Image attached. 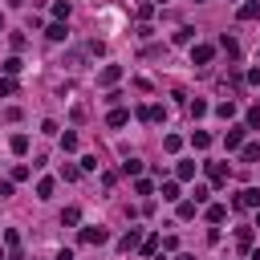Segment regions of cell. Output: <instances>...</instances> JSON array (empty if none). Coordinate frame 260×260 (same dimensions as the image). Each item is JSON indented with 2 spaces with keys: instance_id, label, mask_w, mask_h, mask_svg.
I'll return each mask as SVG.
<instances>
[{
  "instance_id": "6da1fadb",
  "label": "cell",
  "mask_w": 260,
  "mask_h": 260,
  "mask_svg": "<svg viewBox=\"0 0 260 260\" xmlns=\"http://www.w3.org/2000/svg\"><path fill=\"white\" fill-rule=\"evenodd\" d=\"M236 208H260V191L256 187H244L240 195H236Z\"/></svg>"
},
{
  "instance_id": "7a4b0ae2",
  "label": "cell",
  "mask_w": 260,
  "mask_h": 260,
  "mask_svg": "<svg viewBox=\"0 0 260 260\" xmlns=\"http://www.w3.org/2000/svg\"><path fill=\"white\" fill-rule=\"evenodd\" d=\"M110 232L106 228H82V244H106Z\"/></svg>"
},
{
  "instance_id": "3957f363",
  "label": "cell",
  "mask_w": 260,
  "mask_h": 260,
  "mask_svg": "<svg viewBox=\"0 0 260 260\" xmlns=\"http://www.w3.org/2000/svg\"><path fill=\"white\" fill-rule=\"evenodd\" d=\"M211 57H216V49H211V45H195V49H191V61H195V65H208Z\"/></svg>"
},
{
  "instance_id": "277c9868",
  "label": "cell",
  "mask_w": 260,
  "mask_h": 260,
  "mask_svg": "<svg viewBox=\"0 0 260 260\" xmlns=\"http://www.w3.org/2000/svg\"><path fill=\"white\" fill-rule=\"evenodd\" d=\"M139 118H142V122H163V118H167V110H163V106H142V110H139Z\"/></svg>"
},
{
  "instance_id": "5b68a950",
  "label": "cell",
  "mask_w": 260,
  "mask_h": 260,
  "mask_svg": "<svg viewBox=\"0 0 260 260\" xmlns=\"http://www.w3.org/2000/svg\"><path fill=\"white\" fill-rule=\"evenodd\" d=\"M118 77H122V69H118V65H106V69H102V77H98V82H102V86H114Z\"/></svg>"
},
{
  "instance_id": "8992f818",
  "label": "cell",
  "mask_w": 260,
  "mask_h": 260,
  "mask_svg": "<svg viewBox=\"0 0 260 260\" xmlns=\"http://www.w3.org/2000/svg\"><path fill=\"white\" fill-rule=\"evenodd\" d=\"M256 17H260V4H256V0L240 4V20H256Z\"/></svg>"
},
{
  "instance_id": "52a82bcc",
  "label": "cell",
  "mask_w": 260,
  "mask_h": 260,
  "mask_svg": "<svg viewBox=\"0 0 260 260\" xmlns=\"http://www.w3.org/2000/svg\"><path fill=\"white\" fill-rule=\"evenodd\" d=\"M139 240H142V232H139V228H130L126 236H122V252H130V248L139 244Z\"/></svg>"
},
{
  "instance_id": "ba28073f",
  "label": "cell",
  "mask_w": 260,
  "mask_h": 260,
  "mask_svg": "<svg viewBox=\"0 0 260 260\" xmlns=\"http://www.w3.org/2000/svg\"><path fill=\"white\" fill-rule=\"evenodd\" d=\"M130 122V110H110V126H126Z\"/></svg>"
},
{
  "instance_id": "9c48e42d",
  "label": "cell",
  "mask_w": 260,
  "mask_h": 260,
  "mask_svg": "<svg viewBox=\"0 0 260 260\" xmlns=\"http://www.w3.org/2000/svg\"><path fill=\"white\" fill-rule=\"evenodd\" d=\"M65 33H69V29L57 20V25H49V33H45V37H49V41H65Z\"/></svg>"
},
{
  "instance_id": "30bf717a",
  "label": "cell",
  "mask_w": 260,
  "mask_h": 260,
  "mask_svg": "<svg viewBox=\"0 0 260 260\" xmlns=\"http://www.w3.org/2000/svg\"><path fill=\"white\" fill-rule=\"evenodd\" d=\"M224 142H228V146H240V142H244V126H236V130H228V134H224Z\"/></svg>"
},
{
  "instance_id": "8fae6325",
  "label": "cell",
  "mask_w": 260,
  "mask_h": 260,
  "mask_svg": "<svg viewBox=\"0 0 260 260\" xmlns=\"http://www.w3.org/2000/svg\"><path fill=\"white\" fill-rule=\"evenodd\" d=\"M224 216H228V208H220V203H211V208H208V220H211V224H220Z\"/></svg>"
},
{
  "instance_id": "7c38bea8",
  "label": "cell",
  "mask_w": 260,
  "mask_h": 260,
  "mask_svg": "<svg viewBox=\"0 0 260 260\" xmlns=\"http://www.w3.org/2000/svg\"><path fill=\"white\" fill-rule=\"evenodd\" d=\"M8 146H13L17 155H25L29 151V139H25V134H13V142H8Z\"/></svg>"
},
{
  "instance_id": "4fadbf2b",
  "label": "cell",
  "mask_w": 260,
  "mask_h": 260,
  "mask_svg": "<svg viewBox=\"0 0 260 260\" xmlns=\"http://www.w3.org/2000/svg\"><path fill=\"white\" fill-rule=\"evenodd\" d=\"M208 175H211V179H216V183H224V179H228V171H224V167H220V163H208Z\"/></svg>"
},
{
  "instance_id": "5bb4252c",
  "label": "cell",
  "mask_w": 260,
  "mask_h": 260,
  "mask_svg": "<svg viewBox=\"0 0 260 260\" xmlns=\"http://www.w3.org/2000/svg\"><path fill=\"white\" fill-rule=\"evenodd\" d=\"M53 17H57V20L69 17V0H57V4H53Z\"/></svg>"
},
{
  "instance_id": "9a60e30c",
  "label": "cell",
  "mask_w": 260,
  "mask_h": 260,
  "mask_svg": "<svg viewBox=\"0 0 260 260\" xmlns=\"http://www.w3.org/2000/svg\"><path fill=\"white\" fill-rule=\"evenodd\" d=\"M244 159H248V163L260 159V142H248V146H244Z\"/></svg>"
},
{
  "instance_id": "2e32d148",
  "label": "cell",
  "mask_w": 260,
  "mask_h": 260,
  "mask_svg": "<svg viewBox=\"0 0 260 260\" xmlns=\"http://www.w3.org/2000/svg\"><path fill=\"white\" fill-rule=\"evenodd\" d=\"M37 195H41V199L53 195V179H41V183H37Z\"/></svg>"
},
{
  "instance_id": "e0dca14e",
  "label": "cell",
  "mask_w": 260,
  "mask_h": 260,
  "mask_svg": "<svg viewBox=\"0 0 260 260\" xmlns=\"http://www.w3.org/2000/svg\"><path fill=\"white\" fill-rule=\"evenodd\" d=\"M20 69H25V65H20V57H8V61H4V73H8V77L20 73Z\"/></svg>"
},
{
  "instance_id": "ac0fdd59",
  "label": "cell",
  "mask_w": 260,
  "mask_h": 260,
  "mask_svg": "<svg viewBox=\"0 0 260 260\" xmlns=\"http://www.w3.org/2000/svg\"><path fill=\"white\" fill-rule=\"evenodd\" d=\"M77 220H82V211H77V208H65L61 211V224H77Z\"/></svg>"
},
{
  "instance_id": "d6986e66",
  "label": "cell",
  "mask_w": 260,
  "mask_h": 260,
  "mask_svg": "<svg viewBox=\"0 0 260 260\" xmlns=\"http://www.w3.org/2000/svg\"><path fill=\"white\" fill-rule=\"evenodd\" d=\"M4 244H8V252L17 256V248H20V236H17V232H4Z\"/></svg>"
},
{
  "instance_id": "ffe728a7",
  "label": "cell",
  "mask_w": 260,
  "mask_h": 260,
  "mask_svg": "<svg viewBox=\"0 0 260 260\" xmlns=\"http://www.w3.org/2000/svg\"><path fill=\"white\" fill-rule=\"evenodd\" d=\"M216 110H220V118H232V114H236V102H220Z\"/></svg>"
},
{
  "instance_id": "44dd1931",
  "label": "cell",
  "mask_w": 260,
  "mask_h": 260,
  "mask_svg": "<svg viewBox=\"0 0 260 260\" xmlns=\"http://www.w3.org/2000/svg\"><path fill=\"white\" fill-rule=\"evenodd\" d=\"M163 146H167V151H179V146H183V139H179V134H167Z\"/></svg>"
},
{
  "instance_id": "7402d4cb",
  "label": "cell",
  "mask_w": 260,
  "mask_h": 260,
  "mask_svg": "<svg viewBox=\"0 0 260 260\" xmlns=\"http://www.w3.org/2000/svg\"><path fill=\"white\" fill-rule=\"evenodd\" d=\"M122 171H126V175H139L142 163H139V159H126V163H122Z\"/></svg>"
},
{
  "instance_id": "603a6c76",
  "label": "cell",
  "mask_w": 260,
  "mask_h": 260,
  "mask_svg": "<svg viewBox=\"0 0 260 260\" xmlns=\"http://www.w3.org/2000/svg\"><path fill=\"white\" fill-rule=\"evenodd\" d=\"M236 240H240V248H248V244H252V228H240V232H236Z\"/></svg>"
},
{
  "instance_id": "cb8c5ba5",
  "label": "cell",
  "mask_w": 260,
  "mask_h": 260,
  "mask_svg": "<svg viewBox=\"0 0 260 260\" xmlns=\"http://www.w3.org/2000/svg\"><path fill=\"white\" fill-rule=\"evenodd\" d=\"M195 216V203H179V220H191Z\"/></svg>"
},
{
  "instance_id": "d4e9b609",
  "label": "cell",
  "mask_w": 260,
  "mask_h": 260,
  "mask_svg": "<svg viewBox=\"0 0 260 260\" xmlns=\"http://www.w3.org/2000/svg\"><path fill=\"white\" fill-rule=\"evenodd\" d=\"M191 114L203 118V114H208V102H199V98H195V102H191Z\"/></svg>"
},
{
  "instance_id": "484cf974",
  "label": "cell",
  "mask_w": 260,
  "mask_h": 260,
  "mask_svg": "<svg viewBox=\"0 0 260 260\" xmlns=\"http://www.w3.org/2000/svg\"><path fill=\"white\" fill-rule=\"evenodd\" d=\"M155 248H159V236H146V240H142V252H146V256H151V252H155Z\"/></svg>"
},
{
  "instance_id": "4316f807",
  "label": "cell",
  "mask_w": 260,
  "mask_h": 260,
  "mask_svg": "<svg viewBox=\"0 0 260 260\" xmlns=\"http://www.w3.org/2000/svg\"><path fill=\"white\" fill-rule=\"evenodd\" d=\"M61 146L65 151H77V134H61Z\"/></svg>"
},
{
  "instance_id": "83f0119b",
  "label": "cell",
  "mask_w": 260,
  "mask_h": 260,
  "mask_svg": "<svg viewBox=\"0 0 260 260\" xmlns=\"http://www.w3.org/2000/svg\"><path fill=\"white\" fill-rule=\"evenodd\" d=\"M195 175V163H179V179H191Z\"/></svg>"
},
{
  "instance_id": "f1b7e54d",
  "label": "cell",
  "mask_w": 260,
  "mask_h": 260,
  "mask_svg": "<svg viewBox=\"0 0 260 260\" xmlns=\"http://www.w3.org/2000/svg\"><path fill=\"white\" fill-rule=\"evenodd\" d=\"M220 49L228 53V57H236V41H232V37H224V41H220Z\"/></svg>"
},
{
  "instance_id": "f546056e",
  "label": "cell",
  "mask_w": 260,
  "mask_h": 260,
  "mask_svg": "<svg viewBox=\"0 0 260 260\" xmlns=\"http://www.w3.org/2000/svg\"><path fill=\"white\" fill-rule=\"evenodd\" d=\"M163 199H179V187L175 183H163Z\"/></svg>"
},
{
  "instance_id": "4dcf8cb0",
  "label": "cell",
  "mask_w": 260,
  "mask_h": 260,
  "mask_svg": "<svg viewBox=\"0 0 260 260\" xmlns=\"http://www.w3.org/2000/svg\"><path fill=\"white\" fill-rule=\"evenodd\" d=\"M13 89H17V82H13V77H0V94H13Z\"/></svg>"
},
{
  "instance_id": "1f68e13d",
  "label": "cell",
  "mask_w": 260,
  "mask_h": 260,
  "mask_svg": "<svg viewBox=\"0 0 260 260\" xmlns=\"http://www.w3.org/2000/svg\"><path fill=\"white\" fill-rule=\"evenodd\" d=\"M248 126H260V106H252V110H248Z\"/></svg>"
},
{
  "instance_id": "d6a6232c",
  "label": "cell",
  "mask_w": 260,
  "mask_h": 260,
  "mask_svg": "<svg viewBox=\"0 0 260 260\" xmlns=\"http://www.w3.org/2000/svg\"><path fill=\"white\" fill-rule=\"evenodd\" d=\"M252 260H260V248H256V252H252Z\"/></svg>"
},
{
  "instance_id": "836d02e7",
  "label": "cell",
  "mask_w": 260,
  "mask_h": 260,
  "mask_svg": "<svg viewBox=\"0 0 260 260\" xmlns=\"http://www.w3.org/2000/svg\"><path fill=\"white\" fill-rule=\"evenodd\" d=\"M0 260H8V256H4V248H0Z\"/></svg>"
},
{
  "instance_id": "e575fe53",
  "label": "cell",
  "mask_w": 260,
  "mask_h": 260,
  "mask_svg": "<svg viewBox=\"0 0 260 260\" xmlns=\"http://www.w3.org/2000/svg\"><path fill=\"white\" fill-rule=\"evenodd\" d=\"M179 260H195V256H179Z\"/></svg>"
},
{
  "instance_id": "d590c367",
  "label": "cell",
  "mask_w": 260,
  "mask_h": 260,
  "mask_svg": "<svg viewBox=\"0 0 260 260\" xmlns=\"http://www.w3.org/2000/svg\"><path fill=\"white\" fill-rule=\"evenodd\" d=\"M17 4H20V0H17Z\"/></svg>"
}]
</instances>
